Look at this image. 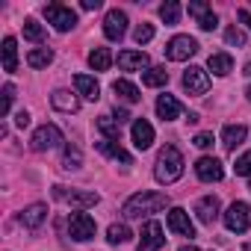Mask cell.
<instances>
[{"label":"cell","instance_id":"f546056e","mask_svg":"<svg viewBox=\"0 0 251 251\" xmlns=\"http://www.w3.org/2000/svg\"><path fill=\"white\" fill-rule=\"evenodd\" d=\"M160 18H163L169 27L180 21V3H177V0H166V3L160 6Z\"/></svg>","mask_w":251,"mask_h":251},{"label":"cell","instance_id":"8d00e7d4","mask_svg":"<svg viewBox=\"0 0 251 251\" xmlns=\"http://www.w3.org/2000/svg\"><path fill=\"white\" fill-rule=\"evenodd\" d=\"M233 169H236V175H239V177H251V151H245V154L236 160V166H233Z\"/></svg>","mask_w":251,"mask_h":251},{"label":"cell","instance_id":"74e56055","mask_svg":"<svg viewBox=\"0 0 251 251\" xmlns=\"http://www.w3.org/2000/svg\"><path fill=\"white\" fill-rule=\"evenodd\" d=\"M207 12H210V6L204 3V0H195V3H189V15H192L195 21H198V18H204Z\"/></svg>","mask_w":251,"mask_h":251},{"label":"cell","instance_id":"8fae6325","mask_svg":"<svg viewBox=\"0 0 251 251\" xmlns=\"http://www.w3.org/2000/svg\"><path fill=\"white\" fill-rule=\"evenodd\" d=\"M139 236L142 239H139V248L136 251H160L166 245V236H163V225L160 222H148Z\"/></svg>","mask_w":251,"mask_h":251},{"label":"cell","instance_id":"83f0119b","mask_svg":"<svg viewBox=\"0 0 251 251\" xmlns=\"http://www.w3.org/2000/svg\"><path fill=\"white\" fill-rule=\"evenodd\" d=\"M50 62H53V50L50 48H36V50L27 53V65L30 68H48Z\"/></svg>","mask_w":251,"mask_h":251},{"label":"cell","instance_id":"4fadbf2b","mask_svg":"<svg viewBox=\"0 0 251 251\" xmlns=\"http://www.w3.org/2000/svg\"><path fill=\"white\" fill-rule=\"evenodd\" d=\"M195 175H198L204 183H219V180L225 177V169H222V163H219L216 157H201V160L195 163Z\"/></svg>","mask_w":251,"mask_h":251},{"label":"cell","instance_id":"9a60e30c","mask_svg":"<svg viewBox=\"0 0 251 251\" xmlns=\"http://www.w3.org/2000/svg\"><path fill=\"white\" fill-rule=\"evenodd\" d=\"M118 68L121 71H142V68H148V53L145 50H121Z\"/></svg>","mask_w":251,"mask_h":251},{"label":"cell","instance_id":"3957f363","mask_svg":"<svg viewBox=\"0 0 251 251\" xmlns=\"http://www.w3.org/2000/svg\"><path fill=\"white\" fill-rule=\"evenodd\" d=\"M45 18H48V24H53V30H59V33H68V30L77 27V12L68 9V6H62V3H48V6H45Z\"/></svg>","mask_w":251,"mask_h":251},{"label":"cell","instance_id":"484cf974","mask_svg":"<svg viewBox=\"0 0 251 251\" xmlns=\"http://www.w3.org/2000/svg\"><path fill=\"white\" fill-rule=\"evenodd\" d=\"M109 65H112L109 48H95V50L89 53V68H92V71H106Z\"/></svg>","mask_w":251,"mask_h":251},{"label":"cell","instance_id":"6da1fadb","mask_svg":"<svg viewBox=\"0 0 251 251\" xmlns=\"http://www.w3.org/2000/svg\"><path fill=\"white\" fill-rule=\"evenodd\" d=\"M169 207V195L166 192H154V189H142L136 195H130L124 201L121 213L124 219H142V216H151V213H160Z\"/></svg>","mask_w":251,"mask_h":251},{"label":"cell","instance_id":"cb8c5ba5","mask_svg":"<svg viewBox=\"0 0 251 251\" xmlns=\"http://www.w3.org/2000/svg\"><path fill=\"white\" fill-rule=\"evenodd\" d=\"M207 65H210V71H213L216 77H227V74L233 71V59H230V53H213Z\"/></svg>","mask_w":251,"mask_h":251},{"label":"cell","instance_id":"d6986e66","mask_svg":"<svg viewBox=\"0 0 251 251\" xmlns=\"http://www.w3.org/2000/svg\"><path fill=\"white\" fill-rule=\"evenodd\" d=\"M74 89H77V95H83V98H89V100H98V98H100V86H98V80L89 77V74H77V77H74Z\"/></svg>","mask_w":251,"mask_h":251},{"label":"cell","instance_id":"5b68a950","mask_svg":"<svg viewBox=\"0 0 251 251\" xmlns=\"http://www.w3.org/2000/svg\"><path fill=\"white\" fill-rule=\"evenodd\" d=\"M65 139H62V130L56 127V124H42V127L33 133V139H30V148L33 151H53V148H59Z\"/></svg>","mask_w":251,"mask_h":251},{"label":"cell","instance_id":"ac0fdd59","mask_svg":"<svg viewBox=\"0 0 251 251\" xmlns=\"http://www.w3.org/2000/svg\"><path fill=\"white\" fill-rule=\"evenodd\" d=\"M195 213H198V219H201L204 225H213V222L219 219V198H216V195H204V198L198 201Z\"/></svg>","mask_w":251,"mask_h":251},{"label":"cell","instance_id":"52a82bcc","mask_svg":"<svg viewBox=\"0 0 251 251\" xmlns=\"http://www.w3.org/2000/svg\"><path fill=\"white\" fill-rule=\"evenodd\" d=\"M198 53V42L192 39V36H175L169 45H166V56L172 59V62H186V59H192Z\"/></svg>","mask_w":251,"mask_h":251},{"label":"cell","instance_id":"f1b7e54d","mask_svg":"<svg viewBox=\"0 0 251 251\" xmlns=\"http://www.w3.org/2000/svg\"><path fill=\"white\" fill-rule=\"evenodd\" d=\"M118 127H121V124H118L112 115H100V118H98V130H100L106 139H112V142H115V139H118V133H121Z\"/></svg>","mask_w":251,"mask_h":251},{"label":"cell","instance_id":"5bb4252c","mask_svg":"<svg viewBox=\"0 0 251 251\" xmlns=\"http://www.w3.org/2000/svg\"><path fill=\"white\" fill-rule=\"evenodd\" d=\"M130 133H133V145H136L139 151H148V148L154 145V127H151L145 118H136V121H133Z\"/></svg>","mask_w":251,"mask_h":251},{"label":"cell","instance_id":"e575fe53","mask_svg":"<svg viewBox=\"0 0 251 251\" xmlns=\"http://www.w3.org/2000/svg\"><path fill=\"white\" fill-rule=\"evenodd\" d=\"M133 39H136V45H148V42L154 39V27H151V24H139V27L133 30Z\"/></svg>","mask_w":251,"mask_h":251},{"label":"cell","instance_id":"bcb514c9","mask_svg":"<svg viewBox=\"0 0 251 251\" xmlns=\"http://www.w3.org/2000/svg\"><path fill=\"white\" fill-rule=\"evenodd\" d=\"M242 74H248V77H251V62H248V65H245V71H242Z\"/></svg>","mask_w":251,"mask_h":251},{"label":"cell","instance_id":"e0dca14e","mask_svg":"<svg viewBox=\"0 0 251 251\" xmlns=\"http://www.w3.org/2000/svg\"><path fill=\"white\" fill-rule=\"evenodd\" d=\"M50 103H53V109H59V112H77V109H80V98L71 95V92H65V89H56V92L50 95Z\"/></svg>","mask_w":251,"mask_h":251},{"label":"cell","instance_id":"30bf717a","mask_svg":"<svg viewBox=\"0 0 251 251\" xmlns=\"http://www.w3.org/2000/svg\"><path fill=\"white\" fill-rule=\"evenodd\" d=\"M183 89H186L189 95H204V92L210 89V74H207L204 68H198V65H189V68L183 71Z\"/></svg>","mask_w":251,"mask_h":251},{"label":"cell","instance_id":"2e32d148","mask_svg":"<svg viewBox=\"0 0 251 251\" xmlns=\"http://www.w3.org/2000/svg\"><path fill=\"white\" fill-rule=\"evenodd\" d=\"M157 115H160L163 121H175V118L183 115V106H180V100H177L175 95H160V98H157Z\"/></svg>","mask_w":251,"mask_h":251},{"label":"cell","instance_id":"836d02e7","mask_svg":"<svg viewBox=\"0 0 251 251\" xmlns=\"http://www.w3.org/2000/svg\"><path fill=\"white\" fill-rule=\"evenodd\" d=\"M12 100H15V86L12 83H6L3 86V103H0V115H9V109H12Z\"/></svg>","mask_w":251,"mask_h":251},{"label":"cell","instance_id":"c3c4849f","mask_svg":"<svg viewBox=\"0 0 251 251\" xmlns=\"http://www.w3.org/2000/svg\"><path fill=\"white\" fill-rule=\"evenodd\" d=\"M248 189H251V183H248Z\"/></svg>","mask_w":251,"mask_h":251},{"label":"cell","instance_id":"7a4b0ae2","mask_svg":"<svg viewBox=\"0 0 251 251\" xmlns=\"http://www.w3.org/2000/svg\"><path fill=\"white\" fill-rule=\"evenodd\" d=\"M183 175V154L175 148V145H166L157 157V166H154V177L160 183H175L177 177Z\"/></svg>","mask_w":251,"mask_h":251},{"label":"cell","instance_id":"8992f818","mask_svg":"<svg viewBox=\"0 0 251 251\" xmlns=\"http://www.w3.org/2000/svg\"><path fill=\"white\" fill-rule=\"evenodd\" d=\"M248 213H251V210H248L245 201H233V204L225 210V227H227L230 233H245L248 225H251V216H248Z\"/></svg>","mask_w":251,"mask_h":251},{"label":"cell","instance_id":"ab89813d","mask_svg":"<svg viewBox=\"0 0 251 251\" xmlns=\"http://www.w3.org/2000/svg\"><path fill=\"white\" fill-rule=\"evenodd\" d=\"M195 145L198 148H213V133H198L195 136Z\"/></svg>","mask_w":251,"mask_h":251},{"label":"cell","instance_id":"7c38bea8","mask_svg":"<svg viewBox=\"0 0 251 251\" xmlns=\"http://www.w3.org/2000/svg\"><path fill=\"white\" fill-rule=\"evenodd\" d=\"M169 230L172 233H177V236H195V225L189 222V213L183 210V207H172L169 210Z\"/></svg>","mask_w":251,"mask_h":251},{"label":"cell","instance_id":"4dcf8cb0","mask_svg":"<svg viewBox=\"0 0 251 251\" xmlns=\"http://www.w3.org/2000/svg\"><path fill=\"white\" fill-rule=\"evenodd\" d=\"M83 166V154H80V148L77 145H65V157H62V169H68V172H74V169H80Z\"/></svg>","mask_w":251,"mask_h":251},{"label":"cell","instance_id":"603a6c76","mask_svg":"<svg viewBox=\"0 0 251 251\" xmlns=\"http://www.w3.org/2000/svg\"><path fill=\"white\" fill-rule=\"evenodd\" d=\"M98 151H100V154H106V157H112V160H121L124 166H130V163H133V157H130L127 151H124L118 142H112V139H103V142H98Z\"/></svg>","mask_w":251,"mask_h":251},{"label":"cell","instance_id":"277c9868","mask_svg":"<svg viewBox=\"0 0 251 251\" xmlns=\"http://www.w3.org/2000/svg\"><path fill=\"white\" fill-rule=\"evenodd\" d=\"M65 186H56V198H62L71 210H77V213H83V210H89V207H95L98 201H100V195L98 192H92V189H71V192H62Z\"/></svg>","mask_w":251,"mask_h":251},{"label":"cell","instance_id":"d590c367","mask_svg":"<svg viewBox=\"0 0 251 251\" xmlns=\"http://www.w3.org/2000/svg\"><path fill=\"white\" fill-rule=\"evenodd\" d=\"M225 42H227L230 48H242V45H245V36H242V30L227 27V30H225Z\"/></svg>","mask_w":251,"mask_h":251},{"label":"cell","instance_id":"f6af8a7d","mask_svg":"<svg viewBox=\"0 0 251 251\" xmlns=\"http://www.w3.org/2000/svg\"><path fill=\"white\" fill-rule=\"evenodd\" d=\"M177 251H198V248H195V245H180Z\"/></svg>","mask_w":251,"mask_h":251},{"label":"cell","instance_id":"7402d4cb","mask_svg":"<svg viewBox=\"0 0 251 251\" xmlns=\"http://www.w3.org/2000/svg\"><path fill=\"white\" fill-rule=\"evenodd\" d=\"M45 219H48V207H45V204H30V207L21 213V225H24V227H39Z\"/></svg>","mask_w":251,"mask_h":251},{"label":"cell","instance_id":"1f68e13d","mask_svg":"<svg viewBox=\"0 0 251 251\" xmlns=\"http://www.w3.org/2000/svg\"><path fill=\"white\" fill-rule=\"evenodd\" d=\"M133 233H130V227L127 225H109V230H106V239L112 242V245H121V242H127Z\"/></svg>","mask_w":251,"mask_h":251},{"label":"cell","instance_id":"d4e9b609","mask_svg":"<svg viewBox=\"0 0 251 251\" xmlns=\"http://www.w3.org/2000/svg\"><path fill=\"white\" fill-rule=\"evenodd\" d=\"M112 92H115L121 100H127V103H136V100L142 98V95H139V89H136L130 80H115V83H112Z\"/></svg>","mask_w":251,"mask_h":251},{"label":"cell","instance_id":"9c48e42d","mask_svg":"<svg viewBox=\"0 0 251 251\" xmlns=\"http://www.w3.org/2000/svg\"><path fill=\"white\" fill-rule=\"evenodd\" d=\"M124 33H127V12L121 9H109L106 18H103V36L109 42H121Z\"/></svg>","mask_w":251,"mask_h":251},{"label":"cell","instance_id":"ee69618b","mask_svg":"<svg viewBox=\"0 0 251 251\" xmlns=\"http://www.w3.org/2000/svg\"><path fill=\"white\" fill-rule=\"evenodd\" d=\"M83 9L92 12V9H100V0H83Z\"/></svg>","mask_w":251,"mask_h":251},{"label":"cell","instance_id":"b9f144b4","mask_svg":"<svg viewBox=\"0 0 251 251\" xmlns=\"http://www.w3.org/2000/svg\"><path fill=\"white\" fill-rule=\"evenodd\" d=\"M112 118H115L118 124H124V121H130V112H127V109H118V106H115V115H112Z\"/></svg>","mask_w":251,"mask_h":251},{"label":"cell","instance_id":"ffe728a7","mask_svg":"<svg viewBox=\"0 0 251 251\" xmlns=\"http://www.w3.org/2000/svg\"><path fill=\"white\" fill-rule=\"evenodd\" d=\"M245 124H225V130H222V142H225V148L227 151H233L236 145H242V139H245Z\"/></svg>","mask_w":251,"mask_h":251},{"label":"cell","instance_id":"60d3db41","mask_svg":"<svg viewBox=\"0 0 251 251\" xmlns=\"http://www.w3.org/2000/svg\"><path fill=\"white\" fill-rule=\"evenodd\" d=\"M15 124H18V127H27V124H30V112H27V109H21V112L15 115Z\"/></svg>","mask_w":251,"mask_h":251},{"label":"cell","instance_id":"ba28073f","mask_svg":"<svg viewBox=\"0 0 251 251\" xmlns=\"http://www.w3.org/2000/svg\"><path fill=\"white\" fill-rule=\"evenodd\" d=\"M68 230H71V239H77V242H89V239L95 236L98 225H95V219H92L89 213H74V216L68 219Z\"/></svg>","mask_w":251,"mask_h":251},{"label":"cell","instance_id":"f35d334b","mask_svg":"<svg viewBox=\"0 0 251 251\" xmlns=\"http://www.w3.org/2000/svg\"><path fill=\"white\" fill-rule=\"evenodd\" d=\"M198 27H201V30H207V33H210V30H216V27H219V18H216V15H213V12H207V15H204V18H198Z\"/></svg>","mask_w":251,"mask_h":251},{"label":"cell","instance_id":"d6a6232c","mask_svg":"<svg viewBox=\"0 0 251 251\" xmlns=\"http://www.w3.org/2000/svg\"><path fill=\"white\" fill-rule=\"evenodd\" d=\"M24 39H27V42H36V45L45 42V30H42V24H39L36 18H27V21H24Z\"/></svg>","mask_w":251,"mask_h":251},{"label":"cell","instance_id":"44dd1931","mask_svg":"<svg viewBox=\"0 0 251 251\" xmlns=\"http://www.w3.org/2000/svg\"><path fill=\"white\" fill-rule=\"evenodd\" d=\"M0 50H3V71L15 74V71H18V42H15L12 36H6Z\"/></svg>","mask_w":251,"mask_h":251},{"label":"cell","instance_id":"4316f807","mask_svg":"<svg viewBox=\"0 0 251 251\" xmlns=\"http://www.w3.org/2000/svg\"><path fill=\"white\" fill-rule=\"evenodd\" d=\"M142 83H145V86H151V89H160V86H166V83H169V71H166L163 65H154V68L142 71Z\"/></svg>","mask_w":251,"mask_h":251},{"label":"cell","instance_id":"7dc6e473","mask_svg":"<svg viewBox=\"0 0 251 251\" xmlns=\"http://www.w3.org/2000/svg\"><path fill=\"white\" fill-rule=\"evenodd\" d=\"M245 95H248V100H251V86H248V92H245Z\"/></svg>","mask_w":251,"mask_h":251},{"label":"cell","instance_id":"7bdbcfd3","mask_svg":"<svg viewBox=\"0 0 251 251\" xmlns=\"http://www.w3.org/2000/svg\"><path fill=\"white\" fill-rule=\"evenodd\" d=\"M236 15H239V21H242V24H245V27L251 30V12H248V9H239Z\"/></svg>","mask_w":251,"mask_h":251}]
</instances>
